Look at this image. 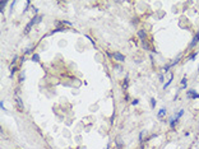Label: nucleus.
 Segmentation results:
<instances>
[{"instance_id": "f257e3e1", "label": "nucleus", "mask_w": 199, "mask_h": 149, "mask_svg": "<svg viewBox=\"0 0 199 149\" xmlns=\"http://www.w3.org/2000/svg\"><path fill=\"white\" fill-rule=\"evenodd\" d=\"M40 21H41V17H38V15H36V17H34L33 19H32V21L30 22V23L27 24L26 29H24V33H28V32H30V29H31V27H32L34 23H37V22H40Z\"/></svg>"}, {"instance_id": "f03ea898", "label": "nucleus", "mask_w": 199, "mask_h": 149, "mask_svg": "<svg viewBox=\"0 0 199 149\" xmlns=\"http://www.w3.org/2000/svg\"><path fill=\"white\" fill-rule=\"evenodd\" d=\"M186 97H188V98H193V99H194V98H199V94L194 89H190V91H186Z\"/></svg>"}, {"instance_id": "7ed1b4c3", "label": "nucleus", "mask_w": 199, "mask_h": 149, "mask_svg": "<svg viewBox=\"0 0 199 149\" xmlns=\"http://www.w3.org/2000/svg\"><path fill=\"white\" fill-rule=\"evenodd\" d=\"M15 103H17V108H18V111H19V112H23V103H22V101H21L19 97H17V99H15Z\"/></svg>"}, {"instance_id": "20e7f679", "label": "nucleus", "mask_w": 199, "mask_h": 149, "mask_svg": "<svg viewBox=\"0 0 199 149\" xmlns=\"http://www.w3.org/2000/svg\"><path fill=\"white\" fill-rule=\"evenodd\" d=\"M114 58H115V60H118V61H124L125 60V56L120 52H115L114 54Z\"/></svg>"}, {"instance_id": "39448f33", "label": "nucleus", "mask_w": 199, "mask_h": 149, "mask_svg": "<svg viewBox=\"0 0 199 149\" xmlns=\"http://www.w3.org/2000/svg\"><path fill=\"white\" fill-rule=\"evenodd\" d=\"M198 41H199V32H198L197 34H195V37L193 38V41H191V43H190V45H189V47H190V49H191V47H194V46L198 43Z\"/></svg>"}, {"instance_id": "423d86ee", "label": "nucleus", "mask_w": 199, "mask_h": 149, "mask_svg": "<svg viewBox=\"0 0 199 149\" xmlns=\"http://www.w3.org/2000/svg\"><path fill=\"white\" fill-rule=\"evenodd\" d=\"M138 37H139L142 41H146V31L140 29L139 32H138Z\"/></svg>"}, {"instance_id": "0eeeda50", "label": "nucleus", "mask_w": 199, "mask_h": 149, "mask_svg": "<svg viewBox=\"0 0 199 149\" xmlns=\"http://www.w3.org/2000/svg\"><path fill=\"white\" fill-rule=\"evenodd\" d=\"M165 115H166V110H165V108H161V110L158 111V113H157V117H158V119H162Z\"/></svg>"}, {"instance_id": "6e6552de", "label": "nucleus", "mask_w": 199, "mask_h": 149, "mask_svg": "<svg viewBox=\"0 0 199 149\" xmlns=\"http://www.w3.org/2000/svg\"><path fill=\"white\" fill-rule=\"evenodd\" d=\"M171 82H172V74H170V78H169V80H167V83H166L165 85H163V88H165V89H166V88L169 87L170 84H171Z\"/></svg>"}, {"instance_id": "1a4fd4ad", "label": "nucleus", "mask_w": 199, "mask_h": 149, "mask_svg": "<svg viewBox=\"0 0 199 149\" xmlns=\"http://www.w3.org/2000/svg\"><path fill=\"white\" fill-rule=\"evenodd\" d=\"M32 61H34V62H38L40 61V56L37 55V54H34V55L32 56Z\"/></svg>"}, {"instance_id": "9d476101", "label": "nucleus", "mask_w": 199, "mask_h": 149, "mask_svg": "<svg viewBox=\"0 0 199 149\" xmlns=\"http://www.w3.org/2000/svg\"><path fill=\"white\" fill-rule=\"evenodd\" d=\"M182 115H184V110H180L178 115H175V119H176V120H179V119H180V117H181Z\"/></svg>"}, {"instance_id": "9b49d317", "label": "nucleus", "mask_w": 199, "mask_h": 149, "mask_svg": "<svg viewBox=\"0 0 199 149\" xmlns=\"http://www.w3.org/2000/svg\"><path fill=\"white\" fill-rule=\"evenodd\" d=\"M154 104H156V101H154V98H151V106H152V108H154Z\"/></svg>"}, {"instance_id": "f8f14e48", "label": "nucleus", "mask_w": 199, "mask_h": 149, "mask_svg": "<svg viewBox=\"0 0 199 149\" xmlns=\"http://www.w3.org/2000/svg\"><path fill=\"white\" fill-rule=\"evenodd\" d=\"M181 84H182V87H186V78H182Z\"/></svg>"}, {"instance_id": "ddd939ff", "label": "nucleus", "mask_w": 199, "mask_h": 149, "mask_svg": "<svg viewBox=\"0 0 199 149\" xmlns=\"http://www.w3.org/2000/svg\"><path fill=\"white\" fill-rule=\"evenodd\" d=\"M195 56H197V52H194V54H193V55L190 56V60H194V59H195Z\"/></svg>"}, {"instance_id": "4468645a", "label": "nucleus", "mask_w": 199, "mask_h": 149, "mask_svg": "<svg viewBox=\"0 0 199 149\" xmlns=\"http://www.w3.org/2000/svg\"><path fill=\"white\" fill-rule=\"evenodd\" d=\"M0 107H1V110H3V111H5V108H4V103H3V101H1V103H0Z\"/></svg>"}, {"instance_id": "2eb2a0df", "label": "nucleus", "mask_w": 199, "mask_h": 149, "mask_svg": "<svg viewBox=\"0 0 199 149\" xmlns=\"http://www.w3.org/2000/svg\"><path fill=\"white\" fill-rule=\"evenodd\" d=\"M133 104H134V106H135V104H138V99H135V101H133Z\"/></svg>"}]
</instances>
